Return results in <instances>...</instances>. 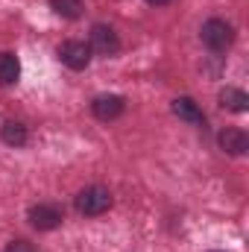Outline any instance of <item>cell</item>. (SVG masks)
Wrapping results in <instances>:
<instances>
[{
  "instance_id": "obj_3",
  "label": "cell",
  "mask_w": 249,
  "mask_h": 252,
  "mask_svg": "<svg viewBox=\"0 0 249 252\" xmlns=\"http://www.w3.org/2000/svg\"><path fill=\"white\" fill-rule=\"evenodd\" d=\"M64 220V211L53 202H38L30 208V226L38 229V232H50V229H59Z\"/></svg>"
},
{
  "instance_id": "obj_9",
  "label": "cell",
  "mask_w": 249,
  "mask_h": 252,
  "mask_svg": "<svg viewBox=\"0 0 249 252\" xmlns=\"http://www.w3.org/2000/svg\"><path fill=\"white\" fill-rule=\"evenodd\" d=\"M220 106L226 109V112H235V115H244L249 109V97H247V91L244 88H223L220 91Z\"/></svg>"
},
{
  "instance_id": "obj_11",
  "label": "cell",
  "mask_w": 249,
  "mask_h": 252,
  "mask_svg": "<svg viewBox=\"0 0 249 252\" xmlns=\"http://www.w3.org/2000/svg\"><path fill=\"white\" fill-rule=\"evenodd\" d=\"M21 79V62L15 53H0V85H15Z\"/></svg>"
},
{
  "instance_id": "obj_13",
  "label": "cell",
  "mask_w": 249,
  "mask_h": 252,
  "mask_svg": "<svg viewBox=\"0 0 249 252\" xmlns=\"http://www.w3.org/2000/svg\"><path fill=\"white\" fill-rule=\"evenodd\" d=\"M6 252H35V250H32V244H27L24 238H18V241H12L6 247Z\"/></svg>"
},
{
  "instance_id": "obj_14",
  "label": "cell",
  "mask_w": 249,
  "mask_h": 252,
  "mask_svg": "<svg viewBox=\"0 0 249 252\" xmlns=\"http://www.w3.org/2000/svg\"><path fill=\"white\" fill-rule=\"evenodd\" d=\"M150 6H167V3H173V0H147Z\"/></svg>"
},
{
  "instance_id": "obj_12",
  "label": "cell",
  "mask_w": 249,
  "mask_h": 252,
  "mask_svg": "<svg viewBox=\"0 0 249 252\" xmlns=\"http://www.w3.org/2000/svg\"><path fill=\"white\" fill-rule=\"evenodd\" d=\"M50 9L59 15V18H67V21H76L82 15V0H50Z\"/></svg>"
},
{
  "instance_id": "obj_1",
  "label": "cell",
  "mask_w": 249,
  "mask_h": 252,
  "mask_svg": "<svg viewBox=\"0 0 249 252\" xmlns=\"http://www.w3.org/2000/svg\"><path fill=\"white\" fill-rule=\"evenodd\" d=\"M202 44L211 50V53H226L232 44H235V27L223 18H211L202 24V32H199Z\"/></svg>"
},
{
  "instance_id": "obj_6",
  "label": "cell",
  "mask_w": 249,
  "mask_h": 252,
  "mask_svg": "<svg viewBox=\"0 0 249 252\" xmlns=\"http://www.w3.org/2000/svg\"><path fill=\"white\" fill-rule=\"evenodd\" d=\"M126 112V100L121 94H100L91 100V115L97 121H118Z\"/></svg>"
},
{
  "instance_id": "obj_4",
  "label": "cell",
  "mask_w": 249,
  "mask_h": 252,
  "mask_svg": "<svg viewBox=\"0 0 249 252\" xmlns=\"http://www.w3.org/2000/svg\"><path fill=\"white\" fill-rule=\"evenodd\" d=\"M91 53H100V56H118L121 50V38L118 32L109 27V24H94L91 27V41H88Z\"/></svg>"
},
{
  "instance_id": "obj_10",
  "label": "cell",
  "mask_w": 249,
  "mask_h": 252,
  "mask_svg": "<svg viewBox=\"0 0 249 252\" xmlns=\"http://www.w3.org/2000/svg\"><path fill=\"white\" fill-rule=\"evenodd\" d=\"M0 138H3V144H9V147H24L27 138H30V132H27V126L18 124V121H6V124L0 126Z\"/></svg>"
},
{
  "instance_id": "obj_5",
  "label": "cell",
  "mask_w": 249,
  "mask_h": 252,
  "mask_svg": "<svg viewBox=\"0 0 249 252\" xmlns=\"http://www.w3.org/2000/svg\"><path fill=\"white\" fill-rule=\"evenodd\" d=\"M59 59L70 70H85L91 64V47L85 41H79V38H70V41H64L59 47Z\"/></svg>"
},
{
  "instance_id": "obj_8",
  "label": "cell",
  "mask_w": 249,
  "mask_h": 252,
  "mask_svg": "<svg viewBox=\"0 0 249 252\" xmlns=\"http://www.w3.org/2000/svg\"><path fill=\"white\" fill-rule=\"evenodd\" d=\"M173 115H176L179 121L190 124V126L205 129V115H202V109H199L190 97H176V100H173Z\"/></svg>"
},
{
  "instance_id": "obj_7",
  "label": "cell",
  "mask_w": 249,
  "mask_h": 252,
  "mask_svg": "<svg viewBox=\"0 0 249 252\" xmlns=\"http://www.w3.org/2000/svg\"><path fill=\"white\" fill-rule=\"evenodd\" d=\"M220 147H223V153H229V156H247L249 135L244 129H238V126H229V129L220 132Z\"/></svg>"
},
{
  "instance_id": "obj_2",
  "label": "cell",
  "mask_w": 249,
  "mask_h": 252,
  "mask_svg": "<svg viewBox=\"0 0 249 252\" xmlns=\"http://www.w3.org/2000/svg\"><path fill=\"white\" fill-rule=\"evenodd\" d=\"M112 190L103 188V185H91V188H82L76 193V211L85 214V217H100L112 208Z\"/></svg>"
}]
</instances>
